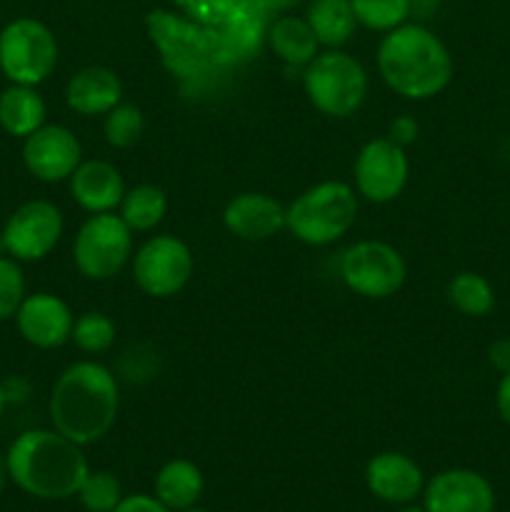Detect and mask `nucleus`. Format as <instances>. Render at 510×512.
<instances>
[{
    "label": "nucleus",
    "instance_id": "34",
    "mask_svg": "<svg viewBox=\"0 0 510 512\" xmlns=\"http://www.w3.org/2000/svg\"><path fill=\"white\" fill-rule=\"evenodd\" d=\"M5 403H8V395H5L3 385H0V415H3V410H5Z\"/></svg>",
    "mask_w": 510,
    "mask_h": 512
},
{
    "label": "nucleus",
    "instance_id": "15",
    "mask_svg": "<svg viewBox=\"0 0 510 512\" xmlns=\"http://www.w3.org/2000/svg\"><path fill=\"white\" fill-rule=\"evenodd\" d=\"M223 223L235 238L260 243L285 228V208L265 193H240L225 205Z\"/></svg>",
    "mask_w": 510,
    "mask_h": 512
},
{
    "label": "nucleus",
    "instance_id": "32",
    "mask_svg": "<svg viewBox=\"0 0 510 512\" xmlns=\"http://www.w3.org/2000/svg\"><path fill=\"white\" fill-rule=\"evenodd\" d=\"M495 410H498L500 420L510 425V370L500 375L498 390H495Z\"/></svg>",
    "mask_w": 510,
    "mask_h": 512
},
{
    "label": "nucleus",
    "instance_id": "20",
    "mask_svg": "<svg viewBox=\"0 0 510 512\" xmlns=\"http://www.w3.org/2000/svg\"><path fill=\"white\" fill-rule=\"evenodd\" d=\"M203 473L190 460H170L155 475V498L170 508L180 512L193 508L203 495Z\"/></svg>",
    "mask_w": 510,
    "mask_h": 512
},
{
    "label": "nucleus",
    "instance_id": "11",
    "mask_svg": "<svg viewBox=\"0 0 510 512\" xmlns=\"http://www.w3.org/2000/svg\"><path fill=\"white\" fill-rule=\"evenodd\" d=\"M355 188L370 203H393L408 185L410 163L403 145L390 138L370 140L355 158Z\"/></svg>",
    "mask_w": 510,
    "mask_h": 512
},
{
    "label": "nucleus",
    "instance_id": "12",
    "mask_svg": "<svg viewBox=\"0 0 510 512\" xmlns=\"http://www.w3.org/2000/svg\"><path fill=\"white\" fill-rule=\"evenodd\" d=\"M80 163H83L80 140L65 125H43L25 138L23 165L35 180L43 183L70 180Z\"/></svg>",
    "mask_w": 510,
    "mask_h": 512
},
{
    "label": "nucleus",
    "instance_id": "16",
    "mask_svg": "<svg viewBox=\"0 0 510 512\" xmlns=\"http://www.w3.org/2000/svg\"><path fill=\"white\" fill-rule=\"evenodd\" d=\"M365 483L375 498L393 505H408L423 493V470L403 453H380L365 468Z\"/></svg>",
    "mask_w": 510,
    "mask_h": 512
},
{
    "label": "nucleus",
    "instance_id": "29",
    "mask_svg": "<svg viewBox=\"0 0 510 512\" xmlns=\"http://www.w3.org/2000/svg\"><path fill=\"white\" fill-rule=\"evenodd\" d=\"M25 278L15 258H0V320L15 318L25 300Z\"/></svg>",
    "mask_w": 510,
    "mask_h": 512
},
{
    "label": "nucleus",
    "instance_id": "23",
    "mask_svg": "<svg viewBox=\"0 0 510 512\" xmlns=\"http://www.w3.org/2000/svg\"><path fill=\"white\" fill-rule=\"evenodd\" d=\"M168 213V198L158 185H135L133 190H125L123 203H120V218L125 220L135 233H148L155 225L163 223Z\"/></svg>",
    "mask_w": 510,
    "mask_h": 512
},
{
    "label": "nucleus",
    "instance_id": "21",
    "mask_svg": "<svg viewBox=\"0 0 510 512\" xmlns=\"http://www.w3.org/2000/svg\"><path fill=\"white\" fill-rule=\"evenodd\" d=\"M305 20L313 28L318 43L330 50H338L340 45L348 43L358 25L350 0H313Z\"/></svg>",
    "mask_w": 510,
    "mask_h": 512
},
{
    "label": "nucleus",
    "instance_id": "7",
    "mask_svg": "<svg viewBox=\"0 0 510 512\" xmlns=\"http://www.w3.org/2000/svg\"><path fill=\"white\" fill-rule=\"evenodd\" d=\"M133 255V230L115 213H95L80 225L73 243L75 268L90 280H110Z\"/></svg>",
    "mask_w": 510,
    "mask_h": 512
},
{
    "label": "nucleus",
    "instance_id": "10",
    "mask_svg": "<svg viewBox=\"0 0 510 512\" xmlns=\"http://www.w3.org/2000/svg\"><path fill=\"white\" fill-rule=\"evenodd\" d=\"M5 253L15 260H43L55 250L63 235V215L48 200H28L3 225Z\"/></svg>",
    "mask_w": 510,
    "mask_h": 512
},
{
    "label": "nucleus",
    "instance_id": "9",
    "mask_svg": "<svg viewBox=\"0 0 510 512\" xmlns=\"http://www.w3.org/2000/svg\"><path fill=\"white\" fill-rule=\"evenodd\" d=\"M133 278L145 295L173 298L193 278V253L175 235H155L135 253Z\"/></svg>",
    "mask_w": 510,
    "mask_h": 512
},
{
    "label": "nucleus",
    "instance_id": "36",
    "mask_svg": "<svg viewBox=\"0 0 510 512\" xmlns=\"http://www.w3.org/2000/svg\"><path fill=\"white\" fill-rule=\"evenodd\" d=\"M180 512H208V510H200V508H195V505H193V508H185V510H180Z\"/></svg>",
    "mask_w": 510,
    "mask_h": 512
},
{
    "label": "nucleus",
    "instance_id": "35",
    "mask_svg": "<svg viewBox=\"0 0 510 512\" xmlns=\"http://www.w3.org/2000/svg\"><path fill=\"white\" fill-rule=\"evenodd\" d=\"M398 512H425L423 508H403V510H398Z\"/></svg>",
    "mask_w": 510,
    "mask_h": 512
},
{
    "label": "nucleus",
    "instance_id": "8",
    "mask_svg": "<svg viewBox=\"0 0 510 512\" xmlns=\"http://www.w3.org/2000/svg\"><path fill=\"white\" fill-rule=\"evenodd\" d=\"M405 260L393 245L380 240H360L340 258V278L360 298L385 300L405 283Z\"/></svg>",
    "mask_w": 510,
    "mask_h": 512
},
{
    "label": "nucleus",
    "instance_id": "5",
    "mask_svg": "<svg viewBox=\"0 0 510 512\" xmlns=\"http://www.w3.org/2000/svg\"><path fill=\"white\" fill-rule=\"evenodd\" d=\"M303 88L320 113L348 118L365 103L368 73L353 55L343 50H328L318 53L305 65Z\"/></svg>",
    "mask_w": 510,
    "mask_h": 512
},
{
    "label": "nucleus",
    "instance_id": "33",
    "mask_svg": "<svg viewBox=\"0 0 510 512\" xmlns=\"http://www.w3.org/2000/svg\"><path fill=\"white\" fill-rule=\"evenodd\" d=\"M10 480V473H8V460H5V455L0 453V493L5 490V485H8Z\"/></svg>",
    "mask_w": 510,
    "mask_h": 512
},
{
    "label": "nucleus",
    "instance_id": "19",
    "mask_svg": "<svg viewBox=\"0 0 510 512\" xmlns=\"http://www.w3.org/2000/svg\"><path fill=\"white\" fill-rule=\"evenodd\" d=\"M45 100L33 85H10L0 93V128L13 138H28L45 125Z\"/></svg>",
    "mask_w": 510,
    "mask_h": 512
},
{
    "label": "nucleus",
    "instance_id": "30",
    "mask_svg": "<svg viewBox=\"0 0 510 512\" xmlns=\"http://www.w3.org/2000/svg\"><path fill=\"white\" fill-rule=\"evenodd\" d=\"M113 512H173L165 508L158 498H150V495H130V498L120 500V505Z\"/></svg>",
    "mask_w": 510,
    "mask_h": 512
},
{
    "label": "nucleus",
    "instance_id": "27",
    "mask_svg": "<svg viewBox=\"0 0 510 512\" xmlns=\"http://www.w3.org/2000/svg\"><path fill=\"white\" fill-rule=\"evenodd\" d=\"M350 3L358 23L380 33L398 28L410 15V0H350Z\"/></svg>",
    "mask_w": 510,
    "mask_h": 512
},
{
    "label": "nucleus",
    "instance_id": "14",
    "mask_svg": "<svg viewBox=\"0 0 510 512\" xmlns=\"http://www.w3.org/2000/svg\"><path fill=\"white\" fill-rule=\"evenodd\" d=\"M73 313L68 303L53 293L25 295L23 305L15 313V325L25 343L40 350H55L73 335Z\"/></svg>",
    "mask_w": 510,
    "mask_h": 512
},
{
    "label": "nucleus",
    "instance_id": "26",
    "mask_svg": "<svg viewBox=\"0 0 510 512\" xmlns=\"http://www.w3.org/2000/svg\"><path fill=\"white\" fill-rule=\"evenodd\" d=\"M70 340L88 355L105 353L115 343V323L105 313H83L75 318Z\"/></svg>",
    "mask_w": 510,
    "mask_h": 512
},
{
    "label": "nucleus",
    "instance_id": "13",
    "mask_svg": "<svg viewBox=\"0 0 510 512\" xmlns=\"http://www.w3.org/2000/svg\"><path fill=\"white\" fill-rule=\"evenodd\" d=\"M425 512H493L495 493L488 478L468 468H450L423 488Z\"/></svg>",
    "mask_w": 510,
    "mask_h": 512
},
{
    "label": "nucleus",
    "instance_id": "28",
    "mask_svg": "<svg viewBox=\"0 0 510 512\" xmlns=\"http://www.w3.org/2000/svg\"><path fill=\"white\" fill-rule=\"evenodd\" d=\"M78 498L88 512H113L123 500V490H120L118 478L113 473L95 470V473L85 475Z\"/></svg>",
    "mask_w": 510,
    "mask_h": 512
},
{
    "label": "nucleus",
    "instance_id": "1",
    "mask_svg": "<svg viewBox=\"0 0 510 512\" xmlns=\"http://www.w3.org/2000/svg\"><path fill=\"white\" fill-rule=\"evenodd\" d=\"M118 403L115 375L95 360H80L55 380L48 403L50 423L73 443H95L113 428Z\"/></svg>",
    "mask_w": 510,
    "mask_h": 512
},
{
    "label": "nucleus",
    "instance_id": "2",
    "mask_svg": "<svg viewBox=\"0 0 510 512\" xmlns=\"http://www.w3.org/2000/svg\"><path fill=\"white\" fill-rule=\"evenodd\" d=\"M5 460L10 480L40 500L73 498L90 473L80 445L58 430H28L18 435Z\"/></svg>",
    "mask_w": 510,
    "mask_h": 512
},
{
    "label": "nucleus",
    "instance_id": "25",
    "mask_svg": "<svg viewBox=\"0 0 510 512\" xmlns=\"http://www.w3.org/2000/svg\"><path fill=\"white\" fill-rule=\"evenodd\" d=\"M103 133L110 148H118V150L133 148L145 133L143 110H140L138 105L118 103L110 113H105Z\"/></svg>",
    "mask_w": 510,
    "mask_h": 512
},
{
    "label": "nucleus",
    "instance_id": "17",
    "mask_svg": "<svg viewBox=\"0 0 510 512\" xmlns=\"http://www.w3.org/2000/svg\"><path fill=\"white\" fill-rule=\"evenodd\" d=\"M70 195L90 215L113 213L123 203V175L105 160H85L70 175Z\"/></svg>",
    "mask_w": 510,
    "mask_h": 512
},
{
    "label": "nucleus",
    "instance_id": "22",
    "mask_svg": "<svg viewBox=\"0 0 510 512\" xmlns=\"http://www.w3.org/2000/svg\"><path fill=\"white\" fill-rule=\"evenodd\" d=\"M270 48L283 63L308 65L318 55V38L305 18L298 15H283L270 28Z\"/></svg>",
    "mask_w": 510,
    "mask_h": 512
},
{
    "label": "nucleus",
    "instance_id": "31",
    "mask_svg": "<svg viewBox=\"0 0 510 512\" xmlns=\"http://www.w3.org/2000/svg\"><path fill=\"white\" fill-rule=\"evenodd\" d=\"M488 360L500 375L508 373L510 370V338H500L490 345L488 350Z\"/></svg>",
    "mask_w": 510,
    "mask_h": 512
},
{
    "label": "nucleus",
    "instance_id": "3",
    "mask_svg": "<svg viewBox=\"0 0 510 512\" xmlns=\"http://www.w3.org/2000/svg\"><path fill=\"white\" fill-rule=\"evenodd\" d=\"M378 73L393 93L430 100L453 80V55L433 30L403 23L380 40Z\"/></svg>",
    "mask_w": 510,
    "mask_h": 512
},
{
    "label": "nucleus",
    "instance_id": "6",
    "mask_svg": "<svg viewBox=\"0 0 510 512\" xmlns=\"http://www.w3.org/2000/svg\"><path fill=\"white\" fill-rule=\"evenodd\" d=\"M58 65V40L35 18H15L0 30V70L15 85H40Z\"/></svg>",
    "mask_w": 510,
    "mask_h": 512
},
{
    "label": "nucleus",
    "instance_id": "18",
    "mask_svg": "<svg viewBox=\"0 0 510 512\" xmlns=\"http://www.w3.org/2000/svg\"><path fill=\"white\" fill-rule=\"evenodd\" d=\"M123 100V83L115 70L88 65L68 80L65 103L78 115H105Z\"/></svg>",
    "mask_w": 510,
    "mask_h": 512
},
{
    "label": "nucleus",
    "instance_id": "24",
    "mask_svg": "<svg viewBox=\"0 0 510 512\" xmlns=\"http://www.w3.org/2000/svg\"><path fill=\"white\" fill-rule=\"evenodd\" d=\"M448 300L458 313L468 318H485L495 308V290L485 275L465 270L448 283Z\"/></svg>",
    "mask_w": 510,
    "mask_h": 512
},
{
    "label": "nucleus",
    "instance_id": "4",
    "mask_svg": "<svg viewBox=\"0 0 510 512\" xmlns=\"http://www.w3.org/2000/svg\"><path fill=\"white\" fill-rule=\"evenodd\" d=\"M358 218V195L348 183L325 180L285 208V228L305 245H330L350 233Z\"/></svg>",
    "mask_w": 510,
    "mask_h": 512
}]
</instances>
